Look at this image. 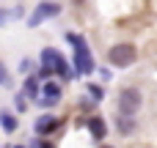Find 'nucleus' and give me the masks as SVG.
I'll list each match as a JSON object with an SVG mask.
<instances>
[{
    "mask_svg": "<svg viewBox=\"0 0 157 148\" xmlns=\"http://www.w3.org/2000/svg\"><path fill=\"white\" fill-rule=\"evenodd\" d=\"M69 41L77 47V49H75V71H77V74H88V71L94 69V63H91V52H88L86 41H83L80 36H75V33H69Z\"/></svg>",
    "mask_w": 157,
    "mask_h": 148,
    "instance_id": "nucleus-1",
    "label": "nucleus"
},
{
    "mask_svg": "<svg viewBox=\"0 0 157 148\" xmlns=\"http://www.w3.org/2000/svg\"><path fill=\"white\" fill-rule=\"evenodd\" d=\"M41 77H47V74H52V71H58L61 77H72V71H69V66L63 63V58L55 52V49H44L41 52Z\"/></svg>",
    "mask_w": 157,
    "mask_h": 148,
    "instance_id": "nucleus-2",
    "label": "nucleus"
},
{
    "mask_svg": "<svg viewBox=\"0 0 157 148\" xmlns=\"http://www.w3.org/2000/svg\"><path fill=\"white\" fill-rule=\"evenodd\" d=\"M141 110V93L135 91V88H127V91H121L119 93V113L121 115H135Z\"/></svg>",
    "mask_w": 157,
    "mask_h": 148,
    "instance_id": "nucleus-3",
    "label": "nucleus"
},
{
    "mask_svg": "<svg viewBox=\"0 0 157 148\" xmlns=\"http://www.w3.org/2000/svg\"><path fill=\"white\" fill-rule=\"evenodd\" d=\"M108 58L113 66H130V63H135V47L132 44H116Z\"/></svg>",
    "mask_w": 157,
    "mask_h": 148,
    "instance_id": "nucleus-4",
    "label": "nucleus"
},
{
    "mask_svg": "<svg viewBox=\"0 0 157 148\" xmlns=\"http://www.w3.org/2000/svg\"><path fill=\"white\" fill-rule=\"evenodd\" d=\"M58 11H61V8H58L55 3H39V5H36V11L30 14V27L41 25V22H44L47 16H55Z\"/></svg>",
    "mask_w": 157,
    "mask_h": 148,
    "instance_id": "nucleus-5",
    "label": "nucleus"
},
{
    "mask_svg": "<svg viewBox=\"0 0 157 148\" xmlns=\"http://www.w3.org/2000/svg\"><path fill=\"white\" fill-rule=\"evenodd\" d=\"M55 126H58V121H55L52 115H41V118L36 121V132H39V135H47V132H52Z\"/></svg>",
    "mask_w": 157,
    "mask_h": 148,
    "instance_id": "nucleus-6",
    "label": "nucleus"
},
{
    "mask_svg": "<svg viewBox=\"0 0 157 148\" xmlns=\"http://www.w3.org/2000/svg\"><path fill=\"white\" fill-rule=\"evenodd\" d=\"M44 104H52V102H58L61 99V85H55V82H47L44 85Z\"/></svg>",
    "mask_w": 157,
    "mask_h": 148,
    "instance_id": "nucleus-7",
    "label": "nucleus"
},
{
    "mask_svg": "<svg viewBox=\"0 0 157 148\" xmlns=\"http://www.w3.org/2000/svg\"><path fill=\"white\" fill-rule=\"evenodd\" d=\"M0 124H3L6 132H14V129H17V118H14L11 113H0Z\"/></svg>",
    "mask_w": 157,
    "mask_h": 148,
    "instance_id": "nucleus-8",
    "label": "nucleus"
},
{
    "mask_svg": "<svg viewBox=\"0 0 157 148\" xmlns=\"http://www.w3.org/2000/svg\"><path fill=\"white\" fill-rule=\"evenodd\" d=\"M88 129H91L94 137H105V124H102L99 118H91V121H88Z\"/></svg>",
    "mask_w": 157,
    "mask_h": 148,
    "instance_id": "nucleus-9",
    "label": "nucleus"
},
{
    "mask_svg": "<svg viewBox=\"0 0 157 148\" xmlns=\"http://www.w3.org/2000/svg\"><path fill=\"white\" fill-rule=\"evenodd\" d=\"M36 93H39V85H36V80H33V77H28V80H25V96L36 99Z\"/></svg>",
    "mask_w": 157,
    "mask_h": 148,
    "instance_id": "nucleus-10",
    "label": "nucleus"
},
{
    "mask_svg": "<svg viewBox=\"0 0 157 148\" xmlns=\"http://www.w3.org/2000/svg\"><path fill=\"white\" fill-rule=\"evenodd\" d=\"M88 93H91V99H102V88H97V85H88Z\"/></svg>",
    "mask_w": 157,
    "mask_h": 148,
    "instance_id": "nucleus-11",
    "label": "nucleus"
},
{
    "mask_svg": "<svg viewBox=\"0 0 157 148\" xmlns=\"http://www.w3.org/2000/svg\"><path fill=\"white\" fill-rule=\"evenodd\" d=\"M0 82H6V71H3V63H0Z\"/></svg>",
    "mask_w": 157,
    "mask_h": 148,
    "instance_id": "nucleus-12",
    "label": "nucleus"
},
{
    "mask_svg": "<svg viewBox=\"0 0 157 148\" xmlns=\"http://www.w3.org/2000/svg\"><path fill=\"white\" fill-rule=\"evenodd\" d=\"M6 16H8V14H6V11H0V22H3V19H6Z\"/></svg>",
    "mask_w": 157,
    "mask_h": 148,
    "instance_id": "nucleus-13",
    "label": "nucleus"
},
{
    "mask_svg": "<svg viewBox=\"0 0 157 148\" xmlns=\"http://www.w3.org/2000/svg\"><path fill=\"white\" fill-rule=\"evenodd\" d=\"M39 148H50V146H47V143H41V146H39Z\"/></svg>",
    "mask_w": 157,
    "mask_h": 148,
    "instance_id": "nucleus-14",
    "label": "nucleus"
}]
</instances>
